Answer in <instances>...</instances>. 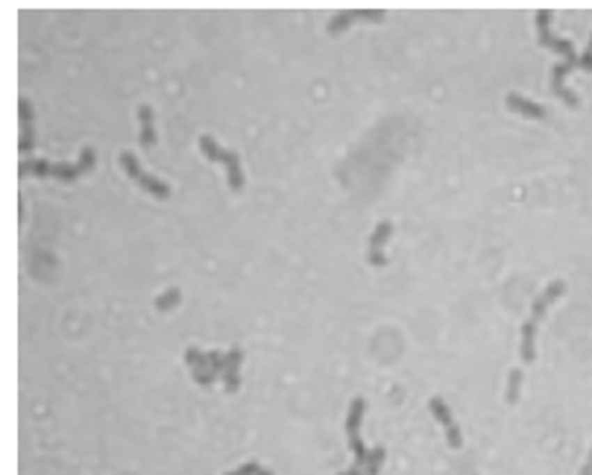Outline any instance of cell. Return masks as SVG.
<instances>
[{
    "label": "cell",
    "mask_w": 592,
    "mask_h": 475,
    "mask_svg": "<svg viewBox=\"0 0 592 475\" xmlns=\"http://www.w3.org/2000/svg\"><path fill=\"white\" fill-rule=\"evenodd\" d=\"M200 150L205 153V156H208L211 162H223V164H226L229 188H232V191H241V188H244L241 159H237V153H232V150H220V147L215 144V138H211V135H203V138H200Z\"/></svg>",
    "instance_id": "cell-1"
},
{
    "label": "cell",
    "mask_w": 592,
    "mask_h": 475,
    "mask_svg": "<svg viewBox=\"0 0 592 475\" xmlns=\"http://www.w3.org/2000/svg\"><path fill=\"white\" fill-rule=\"evenodd\" d=\"M364 408H366V402L358 396V399H352L349 405V416H346V437H349V446H352V452H355V464L364 467L366 464V458H370V449L361 443L358 437V431H361V420H364Z\"/></svg>",
    "instance_id": "cell-2"
},
{
    "label": "cell",
    "mask_w": 592,
    "mask_h": 475,
    "mask_svg": "<svg viewBox=\"0 0 592 475\" xmlns=\"http://www.w3.org/2000/svg\"><path fill=\"white\" fill-rule=\"evenodd\" d=\"M120 164L126 167V173H130V176L135 179V182L141 185V188L153 194V197H159V200H167V197H171V188H167V185L162 182V179H156V176H150V173H144V171H141L132 153H123V156H120Z\"/></svg>",
    "instance_id": "cell-3"
},
{
    "label": "cell",
    "mask_w": 592,
    "mask_h": 475,
    "mask_svg": "<svg viewBox=\"0 0 592 475\" xmlns=\"http://www.w3.org/2000/svg\"><path fill=\"white\" fill-rule=\"evenodd\" d=\"M548 24H552V12H548V9H540V12H537V33H540L537 38H540V45H543V47H548V50H557L560 56H566V59H577V53H575V47H572V41L552 36V30H548Z\"/></svg>",
    "instance_id": "cell-4"
},
{
    "label": "cell",
    "mask_w": 592,
    "mask_h": 475,
    "mask_svg": "<svg viewBox=\"0 0 592 475\" xmlns=\"http://www.w3.org/2000/svg\"><path fill=\"white\" fill-rule=\"evenodd\" d=\"M428 408H431V414L437 416V420H440V426L446 428V440H449V446H452V449H460V446H463V437H460V431H458V423H455L452 411H449V405H446L440 396H431Z\"/></svg>",
    "instance_id": "cell-5"
},
{
    "label": "cell",
    "mask_w": 592,
    "mask_h": 475,
    "mask_svg": "<svg viewBox=\"0 0 592 475\" xmlns=\"http://www.w3.org/2000/svg\"><path fill=\"white\" fill-rule=\"evenodd\" d=\"M382 18H384V9H349V12H341V15H334L329 21V33L337 36L355 21H382Z\"/></svg>",
    "instance_id": "cell-6"
},
{
    "label": "cell",
    "mask_w": 592,
    "mask_h": 475,
    "mask_svg": "<svg viewBox=\"0 0 592 475\" xmlns=\"http://www.w3.org/2000/svg\"><path fill=\"white\" fill-rule=\"evenodd\" d=\"M577 62H581V59H563L560 65H554V68H552V88H554V94L560 97V100H563V103H569V106H577V94H572L566 86H563V77H566Z\"/></svg>",
    "instance_id": "cell-7"
},
{
    "label": "cell",
    "mask_w": 592,
    "mask_h": 475,
    "mask_svg": "<svg viewBox=\"0 0 592 475\" xmlns=\"http://www.w3.org/2000/svg\"><path fill=\"white\" fill-rule=\"evenodd\" d=\"M390 232H393V223L390 220H382L375 226L373 238H370V256H366V258H370L373 267H384V264H387V256L382 253V247H384V241L390 238Z\"/></svg>",
    "instance_id": "cell-8"
},
{
    "label": "cell",
    "mask_w": 592,
    "mask_h": 475,
    "mask_svg": "<svg viewBox=\"0 0 592 475\" xmlns=\"http://www.w3.org/2000/svg\"><path fill=\"white\" fill-rule=\"evenodd\" d=\"M563 290H566V285H563V282H552V285H548V288L540 293L537 299H533V309H531V320H533V323H540L543 314L548 311V305H552Z\"/></svg>",
    "instance_id": "cell-9"
},
{
    "label": "cell",
    "mask_w": 592,
    "mask_h": 475,
    "mask_svg": "<svg viewBox=\"0 0 592 475\" xmlns=\"http://www.w3.org/2000/svg\"><path fill=\"white\" fill-rule=\"evenodd\" d=\"M507 106H511L513 111H519V115L533 118V120H543L545 118V109L537 106V103H531V100H525L522 94H507Z\"/></svg>",
    "instance_id": "cell-10"
},
{
    "label": "cell",
    "mask_w": 592,
    "mask_h": 475,
    "mask_svg": "<svg viewBox=\"0 0 592 475\" xmlns=\"http://www.w3.org/2000/svg\"><path fill=\"white\" fill-rule=\"evenodd\" d=\"M241 361H244V352L241 349H229L226 352V370H223V379H226V390H237V384H241V379H237V367H241Z\"/></svg>",
    "instance_id": "cell-11"
},
{
    "label": "cell",
    "mask_w": 592,
    "mask_h": 475,
    "mask_svg": "<svg viewBox=\"0 0 592 475\" xmlns=\"http://www.w3.org/2000/svg\"><path fill=\"white\" fill-rule=\"evenodd\" d=\"M533 341H537V323H533V320H525L522 323V346H519V355H522L525 364H533V358H537Z\"/></svg>",
    "instance_id": "cell-12"
},
{
    "label": "cell",
    "mask_w": 592,
    "mask_h": 475,
    "mask_svg": "<svg viewBox=\"0 0 592 475\" xmlns=\"http://www.w3.org/2000/svg\"><path fill=\"white\" fill-rule=\"evenodd\" d=\"M138 118H141V147H153L156 144V130H153V111L150 106H141L138 109Z\"/></svg>",
    "instance_id": "cell-13"
},
{
    "label": "cell",
    "mask_w": 592,
    "mask_h": 475,
    "mask_svg": "<svg viewBox=\"0 0 592 475\" xmlns=\"http://www.w3.org/2000/svg\"><path fill=\"white\" fill-rule=\"evenodd\" d=\"M519 387H522V370H511V379H507V402L516 405L519 402Z\"/></svg>",
    "instance_id": "cell-14"
},
{
    "label": "cell",
    "mask_w": 592,
    "mask_h": 475,
    "mask_svg": "<svg viewBox=\"0 0 592 475\" xmlns=\"http://www.w3.org/2000/svg\"><path fill=\"white\" fill-rule=\"evenodd\" d=\"M50 171H53V164H47V162H21V176H26V173L50 176Z\"/></svg>",
    "instance_id": "cell-15"
},
{
    "label": "cell",
    "mask_w": 592,
    "mask_h": 475,
    "mask_svg": "<svg viewBox=\"0 0 592 475\" xmlns=\"http://www.w3.org/2000/svg\"><path fill=\"white\" fill-rule=\"evenodd\" d=\"M384 464V449H373L370 458H366V464H364V472L366 475H378V467Z\"/></svg>",
    "instance_id": "cell-16"
},
{
    "label": "cell",
    "mask_w": 592,
    "mask_h": 475,
    "mask_svg": "<svg viewBox=\"0 0 592 475\" xmlns=\"http://www.w3.org/2000/svg\"><path fill=\"white\" fill-rule=\"evenodd\" d=\"M185 361L191 364V370H203V367L208 364V355H205V352H200L196 346H191L188 352H185Z\"/></svg>",
    "instance_id": "cell-17"
},
{
    "label": "cell",
    "mask_w": 592,
    "mask_h": 475,
    "mask_svg": "<svg viewBox=\"0 0 592 475\" xmlns=\"http://www.w3.org/2000/svg\"><path fill=\"white\" fill-rule=\"evenodd\" d=\"M36 144V135H33V123H21V153H30Z\"/></svg>",
    "instance_id": "cell-18"
},
{
    "label": "cell",
    "mask_w": 592,
    "mask_h": 475,
    "mask_svg": "<svg viewBox=\"0 0 592 475\" xmlns=\"http://www.w3.org/2000/svg\"><path fill=\"white\" fill-rule=\"evenodd\" d=\"M176 302H179V290H167V293H162V297L156 299V309L159 311H167V309H173Z\"/></svg>",
    "instance_id": "cell-19"
},
{
    "label": "cell",
    "mask_w": 592,
    "mask_h": 475,
    "mask_svg": "<svg viewBox=\"0 0 592 475\" xmlns=\"http://www.w3.org/2000/svg\"><path fill=\"white\" fill-rule=\"evenodd\" d=\"M208 367L220 375L223 370H226V355H220V352H208Z\"/></svg>",
    "instance_id": "cell-20"
},
{
    "label": "cell",
    "mask_w": 592,
    "mask_h": 475,
    "mask_svg": "<svg viewBox=\"0 0 592 475\" xmlns=\"http://www.w3.org/2000/svg\"><path fill=\"white\" fill-rule=\"evenodd\" d=\"M194 379H196V384H203V387H208L211 382L217 379V373L215 370H194Z\"/></svg>",
    "instance_id": "cell-21"
},
{
    "label": "cell",
    "mask_w": 592,
    "mask_h": 475,
    "mask_svg": "<svg viewBox=\"0 0 592 475\" xmlns=\"http://www.w3.org/2000/svg\"><path fill=\"white\" fill-rule=\"evenodd\" d=\"M261 472V467L258 464H244V467H237L235 472H229V475H258Z\"/></svg>",
    "instance_id": "cell-22"
},
{
    "label": "cell",
    "mask_w": 592,
    "mask_h": 475,
    "mask_svg": "<svg viewBox=\"0 0 592 475\" xmlns=\"http://www.w3.org/2000/svg\"><path fill=\"white\" fill-rule=\"evenodd\" d=\"M581 65H584V71H592V38H589V47H586V53L581 56Z\"/></svg>",
    "instance_id": "cell-23"
},
{
    "label": "cell",
    "mask_w": 592,
    "mask_h": 475,
    "mask_svg": "<svg viewBox=\"0 0 592 475\" xmlns=\"http://www.w3.org/2000/svg\"><path fill=\"white\" fill-rule=\"evenodd\" d=\"M581 475H592V452H589V458H586V464H584Z\"/></svg>",
    "instance_id": "cell-24"
},
{
    "label": "cell",
    "mask_w": 592,
    "mask_h": 475,
    "mask_svg": "<svg viewBox=\"0 0 592 475\" xmlns=\"http://www.w3.org/2000/svg\"><path fill=\"white\" fill-rule=\"evenodd\" d=\"M361 469H364V467H358V464H355V467H352L346 475H361Z\"/></svg>",
    "instance_id": "cell-25"
},
{
    "label": "cell",
    "mask_w": 592,
    "mask_h": 475,
    "mask_svg": "<svg viewBox=\"0 0 592 475\" xmlns=\"http://www.w3.org/2000/svg\"><path fill=\"white\" fill-rule=\"evenodd\" d=\"M258 475H273V472H270V469H261V472H258Z\"/></svg>",
    "instance_id": "cell-26"
},
{
    "label": "cell",
    "mask_w": 592,
    "mask_h": 475,
    "mask_svg": "<svg viewBox=\"0 0 592 475\" xmlns=\"http://www.w3.org/2000/svg\"><path fill=\"white\" fill-rule=\"evenodd\" d=\"M341 475H346V472H341Z\"/></svg>",
    "instance_id": "cell-27"
}]
</instances>
